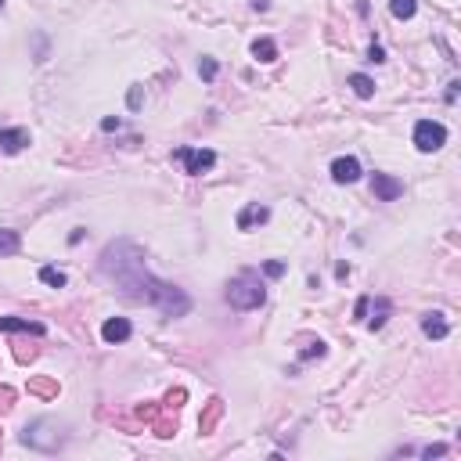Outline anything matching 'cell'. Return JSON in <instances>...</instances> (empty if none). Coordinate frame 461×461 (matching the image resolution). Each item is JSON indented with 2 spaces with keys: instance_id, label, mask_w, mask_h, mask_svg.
<instances>
[{
  "instance_id": "d6986e66",
  "label": "cell",
  "mask_w": 461,
  "mask_h": 461,
  "mask_svg": "<svg viewBox=\"0 0 461 461\" xmlns=\"http://www.w3.org/2000/svg\"><path fill=\"white\" fill-rule=\"evenodd\" d=\"M220 415H224V400H209V411H205V418L198 422V425H202V433H209V429L220 422Z\"/></svg>"
},
{
  "instance_id": "484cf974",
  "label": "cell",
  "mask_w": 461,
  "mask_h": 461,
  "mask_svg": "<svg viewBox=\"0 0 461 461\" xmlns=\"http://www.w3.org/2000/svg\"><path fill=\"white\" fill-rule=\"evenodd\" d=\"M141 98H145V94H141V87H130V98H126V101H130V108H134V112L141 108Z\"/></svg>"
},
{
  "instance_id": "ac0fdd59",
  "label": "cell",
  "mask_w": 461,
  "mask_h": 461,
  "mask_svg": "<svg viewBox=\"0 0 461 461\" xmlns=\"http://www.w3.org/2000/svg\"><path fill=\"white\" fill-rule=\"evenodd\" d=\"M389 310H393V303H389V299H375V317H371V331H378V328H382L386 321H389Z\"/></svg>"
},
{
  "instance_id": "52a82bcc",
  "label": "cell",
  "mask_w": 461,
  "mask_h": 461,
  "mask_svg": "<svg viewBox=\"0 0 461 461\" xmlns=\"http://www.w3.org/2000/svg\"><path fill=\"white\" fill-rule=\"evenodd\" d=\"M360 173L364 170H360V163L354 155H339L336 163H331V181H336V184H357Z\"/></svg>"
},
{
  "instance_id": "2e32d148",
  "label": "cell",
  "mask_w": 461,
  "mask_h": 461,
  "mask_svg": "<svg viewBox=\"0 0 461 461\" xmlns=\"http://www.w3.org/2000/svg\"><path fill=\"white\" fill-rule=\"evenodd\" d=\"M19 245H22L19 231H8V227H0V256H14V252H19Z\"/></svg>"
},
{
  "instance_id": "5bb4252c",
  "label": "cell",
  "mask_w": 461,
  "mask_h": 461,
  "mask_svg": "<svg viewBox=\"0 0 461 461\" xmlns=\"http://www.w3.org/2000/svg\"><path fill=\"white\" fill-rule=\"evenodd\" d=\"M346 83L354 87L357 98H371V94H375V79H371V76H364V72H354V76L346 79Z\"/></svg>"
},
{
  "instance_id": "7402d4cb",
  "label": "cell",
  "mask_w": 461,
  "mask_h": 461,
  "mask_svg": "<svg viewBox=\"0 0 461 461\" xmlns=\"http://www.w3.org/2000/svg\"><path fill=\"white\" fill-rule=\"evenodd\" d=\"M216 72H220L216 58H202V61H198V76L205 79V83H213V79H216Z\"/></svg>"
},
{
  "instance_id": "9a60e30c",
  "label": "cell",
  "mask_w": 461,
  "mask_h": 461,
  "mask_svg": "<svg viewBox=\"0 0 461 461\" xmlns=\"http://www.w3.org/2000/svg\"><path fill=\"white\" fill-rule=\"evenodd\" d=\"M389 11H393V19L411 22V19H415V11H418V0H389Z\"/></svg>"
},
{
  "instance_id": "8992f818",
  "label": "cell",
  "mask_w": 461,
  "mask_h": 461,
  "mask_svg": "<svg viewBox=\"0 0 461 461\" xmlns=\"http://www.w3.org/2000/svg\"><path fill=\"white\" fill-rule=\"evenodd\" d=\"M371 195L378 202H396L404 195V184L396 177H389V173H375V177H371Z\"/></svg>"
},
{
  "instance_id": "8fae6325",
  "label": "cell",
  "mask_w": 461,
  "mask_h": 461,
  "mask_svg": "<svg viewBox=\"0 0 461 461\" xmlns=\"http://www.w3.org/2000/svg\"><path fill=\"white\" fill-rule=\"evenodd\" d=\"M422 331H425V339H447L451 336V325L447 321H443V314L440 310H433V314H425L422 317Z\"/></svg>"
},
{
  "instance_id": "9c48e42d",
  "label": "cell",
  "mask_w": 461,
  "mask_h": 461,
  "mask_svg": "<svg viewBox=\"0 0 461 461\" xmlns=\"http://www.w3.org/2000/svg\"><path fill=\"white\" fill-rule=\"evenodd\" d=\"M267 220H270V209H267V205H260V202H249L245 209L238 213V220H234V224H238V231H252V227L267 224Z\"/></svg>"
},
{
  "instance_id": "7c38bea8",
  "label": "cell",
  "mask_w": 461,
  "mask_h": 461,
  "mask_svg": "<svg viewBox=\"0 0 461 461\" xmlns=\"http://www.w3.org/2000/svg\"><path fill=\"white\" fill-rule=\"evenodd\" d=\"M0 331H29V336H43L40 321H25V317H0Z\"/></svg>"
},
{
  "instance_id": "1f68e13d",
  "label": "cell",
  "mask_w": 461,
  "mask_h": 461,
  "mask_svg": "<svg viewBox=\"0 0 461 461\" xmlns=\"http://www.w3.org/2000/svg\"><path fill=\"white\" fill-rule=\"evenodd\" d=\"M252 8H256V11H267V8H270V0H252Z\"/></svg>"
},
{
  "instance_id": "e0dca14e",
  "label": "cell",
  "mask_w": 461,
  "mask_h": 461,
  "mask_svg": "<svg viewBox=\"0 0 461 461\" xmlns=\"http://www.w3.org/2000/svg\"><path fill=\"white\" fill-rule=\"evenodd\" d=\"M40 281L43 285H51V289H65V270H58V267H40Z\"/></svg>"
},
{
  "instance_id": "7a4b0ae2",
  "label": "cell",
  "mask_w": 461,
  "mask_h": 461,
  "mask_svg": "<svg viewBox=\"0 0 461 461\" xmlns=\"http://www.w3.org/2000/svg\"><path fill=\"white\" fill-rule=\"evenodd\" d=\"M227 303L234 310H260L267 303V289H263V281L256 270H242V274H234L227 281Z\"/></svg>"
},
{
  "instance_id": "f546056e",
  "label": "cell",
  "mask_w": 461,
  "mask_h": 461,
  "mask_svg": "<svg viewBox=\"0 0 461 461\" xmlns=\"http://www.w3.org/2000/svg\"><path fill=\"white\" fill-rule=\"evenodd\" d=\"M11 407V389H0V411Z\"/></svg>"
},
{
  "instance_id": "ba28073f",
  "label": "cell",
  "mask_w": 461,
  "mask_h": 461,
  "mask_svg": "<svg viewBox=\"0 0 461 461\" xmlns=\"http://www.w3.org/2000/svg\"><path fill=\"white\" fill-rule=\"evenodd\" d=\"M134 336V325L126 321V317H108V321L101 325V339L108 342V346H116V342H126Z\"/></svg>"
},
{
  "instance_id": "cb8c5ba5",
  "label": "cell",
  "mask_w": 461,
  "mask_h": 461,
  "mask_svg": "<svg viewBox=\"0 0 461 461\" xmlns=\"http://www.w3.org/2000/svg\"><path fill=\"white\" fill-rule=\"evenodd\" d=\"M263 274H267V278H281V274H285V263H278V260L263 263Z\"/></svg>"
},
{
  "instance_id": "4dcf8cb0",
  "label": "cell",
  "mask_w": 461,
  "mask_h": 461,
  "mask_svg": "<svg viewBox=\"0 0 461 461\" xmlns=\"http://www.w3.org/2000/svg\"><path fill=\"white\" fill-rule=\"evenodd\" d=\"M69 242H72V245H79V242H83V227H76V231L69 234Z\"/></svg>"
},
{
  "instance_id": "5b68a950",
  "label": "cell",
  "mask_w": 461,
  "mask_h": 461,
  "mask_svg": "<svg viewBox=\"0 0 461 461\" xmlns=\"http://www.w3.org/2000/svg\"><path fill=\"white\" fill-rule=\"evenodd\" d=\"M443 145H447V126L436 123V119H418L415 123V148L418 152H440Z\"/></svg>"
},
{
  "instance_id": "d4e9b609",
  "label": "cell",
  "mask_w": 461,
  "mask_h": 461,
  "mask_svg": "<svg viewBox=\"0 0 461 461\" xmlns=\"http://www.w3.org/2000/svg\"><path fill=\"white\" fill-rule=\"evenodd\" d=\"M368 61H375V65H382V61H386V51H382L378 43H371V47H368Z\"/></svg>"
},
{
  "instance_id": "3957f363",
  "label": "cell",
  "mask_w": 461,
  "mask_h": 461,
  "mask_svg": "<svg viewBox=\"0 0 461 461\" xmlns=\"http://www.w3.org/2000/svg\"><path fill=\"white\" fill-rule=\"evenodd\" d=\"M22 443L40 454H58L65 447V433H61V425L54 418H37L22 429Z\"/></svg>"
},
{
  "instance_id": "277c9868",
  "label": "cell",
  "mask_w": 461,
  "mask_h": 461,
  "mask_svg": "<svg viewBox=\"0 0 461 461\" xmlns=\"http://www.w3.org/2000/svg\"><path fill=\"white\" fill-rule=\"evenodd\" d=\"M173 163H181L187 177H202V173H209L216 166V152L213 148H192V145H184V148H173Z\"/></svg>"
},
{
  "instance_id": "4316f807",
  "label": "cell",
  "mask_w": 461,
  "mask_h": 461,
  "mask_svg": "<svg viewBox=\"0 0 461 461\" xmlns=\"http://www.w3.org/2000/svg\"><path fill=\"white\" fill-rule=\"evenodd\" d=\"M443 454H447V447H443V443H436V447H425V451H422V458H443Z\"/></svg>"
},
{
  "instance_id": "d6a6232c",
  "label": "cell",
  "mask_w": 461,
  "mask_h": 461,
  "mask_svg": "<svg viewBox=\"0 0 461 461\" xmlns=\"http://www.w3.org/2000/svg\"><path fill=\"white\" fill-rule=\"evenodd\" d=\"M0 8H4V0H0Z\"/></svg>"
},
{
  "instance_id": "4fadbf2b",
  "label": "cell",
  "mask_w": 461,
  "mask_h": 461,
  "mask_svg": "<svg viewBox=\"0 0 461 461\" xmlns=\"http://www.w3.org/2000/svg\"><path fill=\"white\" fill-rule=\"evenodd\" d=\"M252 58H256V61H263V65H270V61H278V43L270 40V37L252 40Z\"/></svg>"
},
{
  "instance_id": "6da1fadb",
  "label": "cell",
  "mask_w": 461,
  "mask_h": 461,
  "mask_svg": "<svg viewBox=\"0 0 461 461\" xmlns=\"http://www.w3.org/2000/svg\"><path fill=\"white\" fill-rule=\"evenodd\" d=\"M101 274L116 285L126 299H137V303L155 307L163 317H184L192 310V296L170 281H158L152 270L145 267L141 249L130 238H119V242H108L101 252Z\"/></svg>"
},
{
  "instance_id": "ffe728a7",
  "label": "cell",
  "mask_w": 461,
  "mask_h": 461,
  "mask_svg": "<svg viewBox=\"0 0 461 461\" xmlns=\"http://www.w3.org/2000/svg\"><path fill=\"white\" fill-rule=\"evenodd\" d=\"M29 393H37V396H58V382H54V378H37V382H29Z\"/></svg>"
},
{
  "instance_id": "30bf717a",
  "label": "cell",
  "mask_w": 461,
  "mask_h": 461,
  "mask_svg": "<svg viewBox=\"0 0 461 461\" xmlns=\"http://www.w3.org/2000/svg\"><path fill=\"white\" fill-rule=\"evenodd\" d=\"M25 145H29V130H22V126H0V148L8 155H19Z\"/></svg>"
},
{
  "instance_id": "83f0119b",
  "label": "cell",
  "mask_w": 461,
  "mask_h": 461,
  "mask_svg": "<svg viewBox=\"0 0 461 461\" xmlns=\"http://www.w3.org/2000/svg\"><path fill=\"white\" fill-rule=\"evenodd\" d=\"M119 126H123V119H112V116H108V119H101V130H105V134L119 130Z\"/></svg>"
},
{
  "instance_id": "f1b7e54d",
  "label": "cell",
  "mask_w": 461,
  "mask_h": 461,
  "mask_svg": "<svg viewBox=\"0 0 461 461\" xmlns=\"http://www.w3.org/2000/svg\"><path fill=\"white\" fill-rule=\"evenodd\" d=\"M458 87H461L458 79H451V83H447V105H454V101H458Z\"/></svg>"
},
{
  "instance_id": "603a6c76",
  "label": "cell",
  "mask_w": 461,
  "mask_h": 461,
  "mask_svg": "<svg viewBox=\"0 0 461 461\" xmlns=\"http://www.w3.org/2000/svg\"><path fill=\"white\" fill-rule=\"evenodd\" d=\"M368 310H371V296H360L357 307H354V317H357V321H364V317H368Z\"/></svg>"
},
{
  "instance_id": "44dd1931",
  "label": "cell",
  "mask_w": 461,
  "mask_h": 461,
  "mask_svg": "<svg viewBox=\"0 0 461 461\" xmlns=\"http://www.w3.org/2000/svg\"><path fill=\"white\" fill-rule=\"evenodd\" d=\"M325 354H328V346L321 339H310L307 349H299V360H314V357H325Z\"/></svg>"
}]
</instances>
